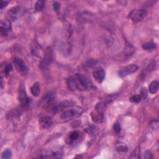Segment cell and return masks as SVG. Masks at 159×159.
Returning a JSON list of instances; mask_svg holds the SVG:
<instances>
[{"mask_svg":"<svg viewBox=\"0 0 159 159\" xmlns=\"http://www.w3.org/2000/svg\"><path fill=\"white\" fill-rule=\"evenodd\" d=\"M56 98L54 92H49L42 98V104L44 107H49Z\"/></svg>","mask_w":159,"mask_h":159,"instance_id":"obj_10","label":"cell"},{"mask_svg":"<svg viewBox=\"0 0 159 159\" xmlns=\"http://www.w3.org/2000/svg\"><path fill=\"white\" fill-rule=\"evenodd\" d=\"M32 95L35 97H38L41 93V85L39 83H35L31 88Z\"/></svg>","mask_w":159,"mask_h":159,"instance_id":"obj_14","label":"cell"},{"mask_svg":"<svg viewBox=\"0 0 159 159\" xmlns=\"http://www.w3.org/2000/svg\"><path fill=\"white\" fill-rule=\"evenodd\" d=\"M60 7V4H59V3L55 2V3H54V10H55V11H57L59 10Z\"/></svg>","mask_w":159,"mask_h":159,"instance_id":"obj_26","label":"cell"},{"mask_svg":"<svg viewBox=\"0 0 159 159\" xmlns=\"http://www.w3.org/2000/svg\"><path fill=\"white\" fill-rule=\"evenodd\" d=\"M13 71V66L11 64H8L6 65L3 70V74L6 77H8L10 73Z\"/></svg>","mask_w":159,"mask_h":159,"instance_id":"obj_19","label":"cell"},{"mask_svg":"<svg viewBox=\"0 0 159 159\" xmlns=\"http://www.w3.org/2000/svg\"><path fill=\"white\" fill-rule=\"evenodd\" d=\"M83 109L80 107L77 106L70 109L65 110L61 114L60 117L62 119H73L80 117L83 113Z\"/></svg>","mask_w":159,"mask_h":159,"instance_id":"obj_2","label":"cell"},{"mask_svg":"<svg viewBox=\"0 0 159 159\" xmlns=\"http://www.w3.org/2000/svg\"><path fill=\"white\" fill-rule=\"evenodd\" d=\"M45 3L46 2L44 1H38L36 3V10L37 11H42L44 10L45 8Z\"/></svg>","mask_w":159,"mask_h":159,"instance_id":"obj_18","label":"cell"},{"mask_svg":"<svg viewBox=\"0 0 159 159\" xmlns=\"http://www.w3.org/2000/svg\"><path fill=\"white\" fill-rule=\"evenodd\" d=\"M142 98L140 97V95H134L130 98V101L132 103H138L141 101Z\"/></svg>","mask_w":159,"mask_h":159,"instance_id":"obj_21","label":"cell"},{"mask_svg":"<svg viewBox=\"0 0 159 159\" xmlns=\"http://www.w3.org/2000/svg\"><path fill=\"white\" fill-rule=\"evenodd\" d=\"M140 96L141 98L143 99H145L147 98V90H146L145 88H142V89Z\"/></svg>","mask_w":159,"mask_h":159,"instance_id":"obj_23","label":"cell"},{"mask_svg":"<svg viewBox=\"0 0 159 159\" xmlns=\"http://www.w3.org/2000/svg\"><path fill=\"white\" fill-rule=\"evenodd\" d=\"M67 86L71 91H84L90 90L92 87V83L86 77L82 74L77 73L68 78Z\"/></svg>","mask_w":159,"mask_h":159,"instance_id":"obj_1","label":"cell"},{"mask_svg":"<svg viewBox=\"0 0 159 159\" xmlns=\"http://www.w3.org/2000/svg\"><path fill=\"white\" fill-rule=\"evenodd\" d=\"M93 76L97 82L102 83L105 78V72L102 67H99L93 71Z\"/></svg>","mask_w":159,"mask_h":159,"instance_id":"obj_9","label":"cell"},{"mask_svg":"<svg viewBox=\"0 0 159 159\" xmlns=\"http://www.w3.org/2000/svg\"><path fill=\"white\" fill-rule=\"evenodd\" d=\"M39 124L41 128L46 129L50 127L52 124V121L50 116H44L39 119Z\"/></svg>","mask_w":159,"mask_h":159,"instance_id":"obj_11","label":"cell"},{"mask_svg":"<svg viewBox=\"0 0 159 159\" xmlns=\"http://www.w3.org/2000/svg\"><path fill=\"white\" fill-rule=\"evenodd\" d=\"M54 60L53 50L51 47H47L45 51L44 58L39 64V67L44 70L47 68Z\"/></svg>","mask_w":159,"mask_h":159,"instance_id":"obj_3","label":"cell"},{"mask_svg":"<svg viewBox=\"0 0 159 159\" xmlns=\"http://www.w3.org/2000/svg\"><path fill=\"white\" fill-rule=\"evenodd\" d=\"M147 13L144 9L133 10L129 14V18L134 23L142 21L147 16Z\"/></svg>","mask_w":159,"mask_h":159,"instance_id":"obj_4","label":"cell"},{"mask_svg":"<svg viewBox=\"0 0 159 159\" xmlns=\"http://www.w3.org/2000/svg\"><path fill=\"white\" fill-rule=\"evenodd\" d=\"M73 105V103H72V101H63L61 103H60L58 106H55L53 109V114H55L57 113H59V111H60L61 110L64 109V108H67L69 106H72Z\"/></svg>","mask_w":159,"mask_h":159,"instance_id":"obj_12","label":"cell"},{"mask_svg":"<svg viewBox=\"0 0 159 159\" xmlns=\"http://www.w3.org/2000/svg\"><path fill=\"white\" fill-rule=\"evenodd\" d=\"M142 47L144 51H146L148 52H152V51H153L154 50H155L157 46H156L155 44H154L153 42H147V43L144 44L142 45Z\"/></svg>","mask_w":159,"mask_h":159,"instance_id":"obj_16","label":"cell"},{"mask_svg":"<svg viewBox=\"0 0 159 159\" xmlns=\"http://www.w3.org/2000/svg\"><path fill=\"white\" fill-rule=\"evenodd\" d=\"M8 2H1V3H0V9H3V8L6 7L8 5Z\"/></svg>","mask_w":159,"mask_h":159,"instance_id":"obj_25","label":"cell"},{"mask_svg":"<svg viewBox=\"0 0 159 159\" xmlns=\"http://www.w3.org/2000/svg\"><path fill=\"white\" fill-rule=\"evenodd\" d=\"M116 148L119 152H127L128 151V147L125 145H120Z\"/></svg>","mask_w":159,"mask_h":159,"instance_id":"obj_22","label":"cell"},{"mask_svg":"<svg viewBox=\"0 0 159 159\" xmlns=\"http://www.w3.org/2000/svg\"><path fill=\"white\" fill-rule=\"evenodd\" d=\"M79 137V133L78 131H73L72 133H70V134L68 136V144H72L73 142H74L76 140H77Z\"/></svg>","mask_w":159,"mask_h":159,"instance_id":"obj_17","label":"cell"},{"mask_svg":"<svg viewBox=\"0 0 159 159\" xmlns=\"http://www.w3.org/2000/svg\"><path fill=\"white\" fill-rule=\"evenodd\" d=\"M138 68H139V67L137 65L130 64V65H129L124 67L123 68L121 69L118 72V75L120 77L124 78L126 76H128L129 75H130V74H132V73L136 72L137 71Z\"/></svg>","mask_w":159,"mask_h":159,"instance_id":"obj_6","label":"cell"},{"mask_svg":"<svg viewBox=\"0 0 159 159\" xmlns=\"http://www.w3.org/2000/svg\"><path fill=\"white\" fill-rule=\"evenodd\" d=\"M21 11V8L20 7H16L10 10L8 14L9 17L11 19L15 20H16L20 16Z\"/></svg>","mask_w":159,"mask_h":159,"instance_id":"obj_13","label":"cell"},{"mask_svg":"<svg viewBox=\"0 0 159 159\" xmlns=\"http://www.w3.org/2000/svg\"><path fill=\"white\" fill-rule=\"evenodd\" d=\"M14 64L16 70L21 75H26L28 72V67L23 61V60L20 57H15L14 59Z\"/></svg>","mask_w":159,"mask_h":159,"instance_id":"obj_5","label":"cell"},{"mask_svg":"<svg viewBox=\"0 0 159 159\" xmlns=\"http://www.w3.org/2000/svg\"><path fill=\"white\" fill-rule=\"evenodd\" d=\"M159 88V83L158 81L152 82L148 86V91L151 94H155L157 93Z\"/></svg>","mask_w":159,"mask_h":159,"instance_id":"obj_15","label":"cell"},{"mask_svg":"<svg viewBox=\"0 0 159 159\" xmlns=\"http://www.w3.org/2000/svg\"><path fill=\"white\" fill-rule=\"evenodd\" d=\"M18 99L21 107L24 109L28 108L31 103V99L28 96L24 91H21L18 95Z\"/></svg>","mask_w":159,"mask_h":159,"instance_id":"obj_8","label":"cell"},{"mask_svg":"<svg viewBox=\"0 0 159 159\" xmlns=\"http://www.w3.org/2000/svg\"><path fill=\"white\" fill-rule=\"evenodd\" d=\"M113 128H114V131H115L117 134H118V133L120 132L121 128V126H120V124H119V123H116V124H114V126H113Z\"/></svg>","mask_w":159,"mask_h":159,"instance_id":"obj_24","label":"cell"},{"mask_svg":"<svg viewBox=\"0 0 159 159\" xmlns=\"http://www.w3.org/2000/svg\"><path fill=\"white\" fill-rule=\"evenodd\" d=\"M12 156V152L11 150L8 149L7 150H5L3 154H2V158L4 159H7V158H10Z\"/></svg>","mask_w":159,"mask_h":159,"instance_id":"obj_20","label":"cell"},{"mask_svg":"<svg viewBox=\"0 0 159 159\" xmlns=\"http://www.w3.org/2000/svg\"><path fill=\"white\" fill-rule=\"evenodd\" d=\"M0 31L1 34L3 37L8 36L11 31V23L10 20H2L1 21V26H0Z\"/></svg>","mask_w":159,"mask_h":159,"instance_id":"obj_7","label":"cell"}]
</instances>
